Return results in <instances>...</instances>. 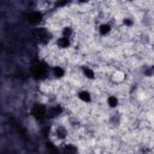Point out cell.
<instances>
[{"mask_svg": "<svg viewBox=\"0 0 154 154\" xmlns=\"http://www.w3.org/2000/svg\"><path fill=\"white\" fill-rule=\"evenodd\" d=\"M34 37L36 38L38 45H41L43 47H48V45L51 43V41L53 38V35L47 26L40 25L34 29Z\"/></svg>", "mask_w": 154, "mask_h": 154, "instance_id": "1", "label": "cell"}, {"mask_svg": "<svg viewBox=\"0 0 154 154\" xmlns=\"http://www.w3.org/2000/svg\"><path fill=\"white\" fill-rule=\"evenodd\" d=\"M51 135L53 137V140L59 143V144H63L65 142H67V138H69V129L66 125L61 124V123H58V124H54L51 129Z\"/></svg>", "mask_w": 154, "mask_h": 154, "instance_id": "2", "label": "cell"}, {"mask_svg": "<svg viewBox=\"0 0 154 154\" xmlns=\"http://www.w3.org/2000/svg\"><path fill=\"white\" fill-rule=\"evenodd\" d=\"M30 116L36 122H43L48 119V106L42 102H35L30 108Z\"/></svg>", "mask_w": 154, "mask_h": 154, "instance_id": "3", "label": "cell"}, {"mask_svg": "<svg viewBox=\"0 0 154 154\" xmlns=\"http://www.w3.org/2000/svg\"><path fill=\"white\" fill-rule=\"evenodd\" d=\"M48 72V65L45 61H35L31 65V73L35 78H42Z\"/></svg>", "mask_w": 154, "mask_h": 154, "instance_id": "4", "label": "cell"}, {"mask_svg": "<svg viewBox=\"0 0 154 154\" xmlns=\"http://www.w3.org/2000/svg\"><path fill=\"white\" fill-rule=\"evenodd\" d=\"M54 46L58 51L64 52V51H69L72 46V40L64 37V36H58L54 38Z\"/></svg>", "mask_w": 154, "mask_h": 154, "instance_id": "5", "label": "cell"}, {"mask_svg": "<svg viewBox=\"0 0 154 154\" xmlns=\"http://www.w3.org/2000/svg\"><path fill=\"white\" fill-rule=\"evenodd\" d=\"M26 20H28L29 24L40 26V23L43 20V13H42V11H41V10L30 11V12L26 14Z\"/></svg>", "mask_w": 154, "mask_h": 154, "instance_id": "6", "label": "cell"}, {"mask_svg": "<svg viewBox=\"0 0 154 154\" xmlns=\"http://www.w3.org/2000/svg\"><path fill=\"white\" fill-rule=\"evenodd\" d=\"M64 113V107L60 103L48 105V119H58Z\"/></svg>", "mask_w": 154, "mask_h": 154, "instance_id": "7", "label": "cell"}, {"mask_svg": "<svg viewBox=\"0 0 154 154\" xmlns=\"http://www.w3.org/2000/svg\"><path fill=\"white\" fill-rule=\"evenodd\" d=\"M76 97H77V100L81 103H84V105H89V103L93 102V94L88 89H81V90H78L77 94H76Z\"/></svg>", "mask_w": 154, "mask_h": 154, "instance_id": "8", "label": "cell"}, {"mask_svg": "<svg viewBox=\"0 0 154 154\" xmlns=\"http://www.w3.org/2000/svg\"><path fill=\"white\" fill-rule=\"evenodd\" d=\"M112 30H113V26H112V24H111L109 22H102V23H100L99 26H97V34H99L101 37H107V36H109L111 32H112Z\"/></svg>", "mask_w": 154, "mask_h": 154, "instance_id": "9", "label": "cell"}, {"mask_svg": "<svg viewBox=\"0 0 154 154\" xmlns=\"http://www.w3.org/2000/svg\"><path fill=\"white\" fill-rule=\"evenodd\" d=\"M51 72H52V76H53L55 79H58V81L63 79V78L65 77V75H66L65 67L61 66L60 64H54V65L52 66V69H51Z\"/></svg>", "mask_w": 154, "mask_h": 154, "instance_id": "10", "label": "cell"}, {"mask_svg": "<svg viewBox=\"0 0 154 154\" xmlns=\"http://www.w3.org/2000/svg\"><path fill=\"white\" fill-rule=\"evenodd\" d=\"M61 154H78V147L77 144L72 142H65L61 144Z\"/></svg>", "mask_w": 154, "mask_h": 154, "instance_id": "11", "label": "cell"}, {"mask_svg": "<svg viewBox=\"0 0 154 154\" xmlns=\"http://www.w3.org/2000/svg\"><path fill=\"white\" fill-rule=\"evenodd\" d=\"M75 35H76V31H75V28L71 24H65V25L61 26V29H60V36H64V37H67V38L73 40Z\"/></svg>", "mask_w": 154, "mask_h": 154, "instance_id": "12", "label": "cell"}, {"mask_svg": "<svg viewBox=\"0 0 154 154\" xmlns=\"http://www.w3.org/2000/svg\"><path fill=\"white\" fill-rule=\"evenodd\" d=\"M81 72L83 75V77L88 81H95L96 79V72L94 71L93 67L88 66V65H84L81 67Z\"/></svg>", "mask_w": 154, "mask_h": 154, "instance_id": "13", "label": "cell"}, {"mask_svg": "<svg viewBox=\"0 0 154 154\" xmlns=\"http://www.w3.org/2000/svg\"><path fill=\"white\" fill-rule=\"evenodd\" d=\"M106 103H107V106H108L109 108L117 109V108L119 107V105H120V99H119L118 95L111 94V95H108V96L106 97Z\"/></svg>", "mask_w": 154, "mask_h": 154, "instance_id": "14", "label": "cell"}, {"mask_svg": "<svg viewBox=\"0 0 154 154\" xmlns=\"http://www.w3.org/2000/svg\"><path fill=\"white\" fill-rule=\"evenodd\" d=\"M122 25L125 26V28H128V29H131L135 25V20H134L132 17H124L122 19Z\"/></svg>", "mask_w": 154, "mask_h": 154, "instance_id": "15", "label": "cell"}, {"mask_svg": "<svg viewBox=\"0 0 154 154\" xmlns=\"http://www.w3.org/2000/svg\"><path fill=\"white\" fill-rule=\"evenodd\" d=\"M143 75L146 77H153L154 76V65H150L143 70Z\"/></svg>", "mask_w": 154, "mask_h": 154, "instance_id": "16", "label": "cell"}, {"mask_svg": "<svg viewBox=\"0 0 154 154\" xmlns=\"http://www.w3.org/2000/svg\"><path fill=\"white\" fill-rule=\"evenodd\" d=\"M152 48H153V51H154V42H153V45H152Z\"/></svg>", "mask_w": 154, "mask_h": 154, "instance_id": "17", "label": "cell"}]
</instances>
